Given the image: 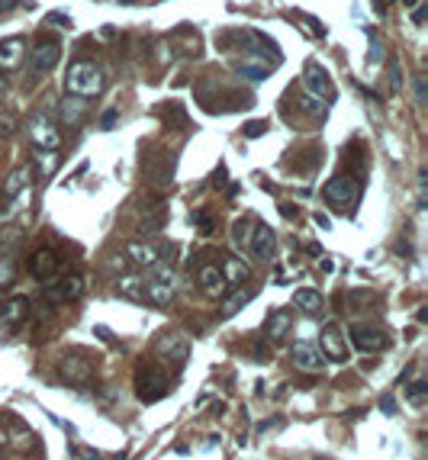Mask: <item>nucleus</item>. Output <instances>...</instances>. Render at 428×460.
<instances>
[{
    "mask_svg": "<svg viewBox=\"0 0 428 460\" xmlns=\"http://www.w3.org/2000/svg\"><path fill=\"white\" fill-rule=\"evenodd\" d=\"M106 267H113V271H123V267H126V258H119V254H116L113 261H106Z\"/></svg>",
    "mask_w": 428,
    "mask_h": 460,
    "instance_id": "47",
    "label": "nucleus"
},
{
    "mask_svg": "<svg viewBox=\"0 0 428 460\" xmlns=\"http://www.w3.org/2000/svg\"><path fill=\"white\" fill-rule=\"evenodd\" d=\"M351 345L364 354H374V351H383L387 348V335L377 325H351Z\"/></svg>",
    "mask_w": 428,
    "mask_h": 460,
    "instance_id": "8",
    "label": "nucleus"
},
{
    "mask_svg": "<svg viewBox=\"0 0 428 460\" xmlns=\"http://www.w3.org/2000/svg\"><path fill=\"white\" fill-rule=\"evenodd\" d=\"M165 123L167 125H187V113L180 110V104H171L165 110Z\"/></svg>",
    "mask_w": 428,
    "mask_h": 460,
    "instance_id": "34",
    "label": "nucleus"
},
{
    "mask_svg": "<svg viewBox=\"0 0 428 460\" xmlns=\"http://www.w3.org/2000/svg\"><path fill=\"white\" fill-rule=\"evenodd\" d=\"M403 3H406V7H418V0H403Z\"/></svg>",
    "mask_w": 428,
    "mask_h": 460,
    "instance_id": "50",
    "label": "nucleus"
},
{
    "mask_svg": "<svg viewBox=\"0 0 428 460\" xmlns=\"http://www.w3.org/2000/svg\"><path fill=\"white\" fill-rule=\"evenodd\" d=\"M425 77H416V100L418 104H425Z\"/></svg>",
    "mask_w": 428,
    "mask_h": 460,
    "instance_id": "41",
    "label": "nucleus"
},
{
    "mask_svg": "<svg viewBox=\"0 0 428 460\" xmlns=\"http://www.w3.org/2000/svg\"><path fill=\"white\" fill-rule=\"evenodd\" d=\"M300 104H303L306 116H313V119H325V113H329V104H322L319 97H303Z\"/></svg>",
    "mask_w": 428,
    "mask_h": 460,
    "instance_id": "30",
    "label": "nucleus"
},
{
    "mask_svg": "<svg viewBox=\"0 0 428 460\" xmlns=\"http://www.w3.org/2000/svg\"><path fill=\"white\" fill-rule=\"evenodd\" d=\"M7 90V77H3V71H0V94Z\"/></svg>",
    "mask_w": 428,
    "mask_h": 460,
    "instance_id": "49",
    "label": "nucleus"
},
{
    "mask_svg": "<svg viewBox=\"0 0 428 460\" xmlns=\"http://www.w3.org/2000/svg\"><path fill=\"white\" fill-rule=\"evenodd\" d=\"M26 184H29V167H20V171H13L10 178H7V197H16V193H23L26 190Z\"/></svg>",
    "mask_w": 428,
    "mask_h": 460,
    "instance_id": "29",
    "label": "nucleus"
},
{
    "mask_svg": "<svg viewBox=\"0 0 428 460\" xmlns=\"http://www.w3.org/2000/svg\"><path fill=\"white\" fill-rule=\"evenodd\" d=\"M274 245H277L274 229L271 226H264V222H258L254 232H251V239H248V251L258 258V261H274Z\"/></svg>",
    "mask_w": 428,
    "mask_h": 460,
    "instance_id": "13",
    "label": "nucleus"
},
{
    "mask_svg": "<svg viewBox=\"0 0 428 460\" xmlns=\"http://www.w3.org/2000/svg\"><path fill=\"white\" fill-rule=\"evenodd\" d=\"M248 229H251V219H245V216L232 226V241H235V248H245V245H248V239H251Z\"/></svg>",
    "mask_w": 428,
    "mask_h": 460,
    "instance_id": "31",
    "label": "nucleus"
},
{
    "mask_svg": "<svg viewBox=\"0 0 428 460\" xmlns=\"http://www.w3.org/2000/svg\"><path fill=\"white\" fill-rule=\"evenodd\" d=\"M119 296H126V300H132V303H145V290H142V277H123L119 280Z\"/></svg>",
    "mask_w": 428,
    "mask_h": 460,
    "instance_id": "27",
    "label": "nucleus"
},
{
    "mask_svg": "<svg viewBox=\"0 0 428 460\" xmlns=\"http://www.w3.org/2000/svg\"><path fill=\"white\" fill-rule=\"evenodd\" d=\"M155 351L165 361H174V364H184L190 357V341L184 338L180 332H165L161 338H158V345H155Z\"/></svg>",
    "mask_w": 428,
    "mask_h": 460,
    "instance_id": "11",
    "label": "nucleus"
},
{
    "mask_svg": "<svg viewBox=\"0 0 428 460\" xmlns=\"http://www.w3.org/2000/svg\"><path fill=\"white\" fill-rule=\"evenodd\" d=\"M367 62L370 64L383 62V45H380V39H374V32H370V55H367Z\"/></svg>",
    "mask_w": 428,
    "mask_h": 460,
    "instance_id": "35",
    "label": "nucleus"
},
{
    "mask_svg": "<svg viewBox=\"0 0 428 460\" xmlns=\"http://www.w3.org/2000/svg\"><path fill=\"white\" fill-rule=\"evenodd\" d=\"M239 77H245V81H264L268 68L264 64H239Z\"/></svg>",
    "mask_w": 428,
    "mask_h": 460,
    "instance_id": "33",
    "label": "nucleus"
},
{
    "mask_svg": "<svg viewBox=\"0 0 428 460\" xmlns=\"http://www.w3.org/2000/svg\"><path fill=\"white\" fill-rule=\"evenodd\" d=\"M58 58H62V42L55 39V36H42V39L36 42V49L29 52V71H32V77L49 74L55 64H58Z\"/></svg>",
    "mask_w": 428,
    "mask_h": 460,
    "instance_id": "4",
    "label": "nucleus"
},
{
    "mask_svg": "<svg viewBox=\"0 0 428 460\" xmlns=\"http://www.w3.org/2000/svg\"><path fill=\"white\" fill-rule=\"evenodd\" d=\"M406 402L409 406H416V409H422L428 402V383L425 380H412L406 387Z\"/></svg>",
    "mask_w": 428,
    "mask_h": 460,
    "instance_id": "28",
    "label": "nucleus"
},
{
    "mask_svg": "<svg viewBox=\"0 0 428 460\" xmlns=\"http://www.w3.org/2000/svg\"><path fill=\"white\" fill-rule=\"evenodd\" d=\"M197 280H200V287H203V293H206V296H213V300L229 290V283H226V277H222L219 264H203Z\"/></svg>",
    "mask_w": 428,
    "mask_h": 460,
    "instance_id": "19",
    "label": "nucleus"
},
{
    "mask_svg": "<svg viewBox=\"0 0 428 460\" xmlns=\"http://www.w3.org/2000/svg\"><path fill=\"white\" fill-rule=\"evenodd\" d=\"M268 132V123H248L245 125V136L248 138H258V136H264Z\"/></svg>",
    "mask_w": 428,
    "mask_h": 460,
    "instance_id": "37",
    "label": "nucleus"
},
{
    "mask_svg": "<svg viewBox=\"0 0 428 460\" xmlns=\"http://www.w3.org/2000/svg\"><path fill=\"white\" fill-rule=\"evenodd\" d=\"M58 376H62L64 383L84 387V383H91V376H94V367L87 364L81 354H64L62 361H58Z\"/></svg>",
    "mask_w": 428,
    "mask_h": 460,
    "instance_id": "7",
    "label": "nucleus"
},
{
    "mask_svg": "<svg viewBox=\"0 0 428 460\" xmlns=\"http://www.w3.org/2000/svg\"><path fill=\"white\" fill-rule=\"evenodd\" d=\"M119 3H132V0H119Z\"/></svg>",
    "mask_w": 428,
    "mask_h": 460,
    "instance_id": "51",
    "label": "nucleus"
},
{
    "mask_svg": "<svg viewBox=\"0 0 428 460\" xmlns=\"http://www.w3.org/2000/svg\"><path fill=\"white\" fill-rule=\"evenodd\" d=\"M293 303L300 306L306 315H316L319 309H322V296H319L316 290H296L293 293Z\"/></svg>",
    "mask_w": 428,
    "mask_h": 460,
    "instance_id": "26",
    "label": "nucleus"
},
{
    "mask_svg": "<svg viewBox=\"0 0 428 460\" xmlns=\"http://www.w3.org/2000/svg\"><path fill=\"white\" fill-rule=\"evenodd\" d=\"M64 87H68V94L94 97V94H100V90L106 87V74H104V68L94 64V62H74L71 68H68Z\"/></svg>",
    "mask_w": 428,
    "mask_h": 460,
    "instance_id": "1",
    "label": "nucleus"
},
{
    "mask_svg": "<svg viewBox=\"0 0 428 460\" xmlns=\"http://www.w3.org/2000/svg\"><path fill=\"white\" fill-rule=\"evenodd\" d=\"M26 315H29V300H26V296H10V300L0 303V325H3V328L23 325Z\"/></svg>",
    "mask_w": 428,
    "mask_h": 460,
    "instance_id": "16",
    "label": "nucleus"
},
{
    "mask_svg": "<svg viewBox=\"0 0 428 460\" xmlns=\"http://www.w3.org/2000/svg\"><path fill=\"white\" fill-rule=\"evenodd\" d=\"M142 290H145L148 303L171 306V300H174V271L155 261L152 267H148V277L142 280Z\"/></svg>",
    "mask_w": 428,
    "mask_h": 460,
    "instance_id": "2",
    "label": "nucleus"
},
{
    "mask_svg": "<svg viewBox=\"0 0 428 460\" xmlns=\"http://www.w3.org/2000/svg\"><path fill=\"white\" fill-rule=\"evenodd\" d=\"M126 254L136 264H142V267H152V264L158 261V248L148 245V241H129V245H126Z\"/></svg>",
    "mask_w": 428,
    "mask_h": 460,
    "instance_id": "23",
    "label": "nucleus"
},
{
    "mask_svg": "<svg viewBox=\"0 0 428 460\" xmlns=\"http://www.w3.org/2000/svg\"><path fill=\"white\" fill-rule=\"evenodd\" d=\"M219 271H222V277H226V283H229V287H239V283L248 280V267H245L239 258H222Z\"/></svg>",
    "mask_w": 428,
    "mask_h": 460,
    "instance_id": "24",
    "label": "nucleus"
},
{
    "mask_svg": "<svg viewBox=\"0 0 428 460\" xmlns=\"http://www.w3.org/2000/svg\"><path fill=\"white\" fill-rule=\"evenodd\" d=\"M303 84H306V90L313 97H319V100H335V84L319 64H309V68H306Z\"/></svg>",
    "mask_w": 428,
    "mask_h": 460,
    "instance_id": "15",
    "label": "nucleus"
},
{
    "mask_svg": "<svg viewBox=\"0 0 428 460\" xmlns=\"http://www.w3.org/2000/svg\"><path fill=\"white\" fill-rule=\"evenodd\" d=\"M29 136H32L36 145L49 148V152H55L58 142H62V136H58V129H55V123H52V116H49V113H36V116H32V119H29Z\"/></svg>",
    "mask_w": 428,
    "mask_h": 460,
    "instance_id": "9",
    "label": "nucleus"
},
{
    "mask_svg": "<svg viewBox=\"0 0 428 460\" xmlns=\"http://www.w3.org/2000/svg\"><path fill=\"white\" fill-rule=\"evenodd\" d=\"M74 457H78V460H100V454L91 450V448H74Z\"/></svg>",
    "mask_w": 428,
    "mask_h": 460,
    "instance_id": "38",
    "label": "nucleus"
},
{
    "mask_svg": "<svg viewBox=\"0 0 428 460\" xmlns=\"http://www.w3.org/2000/svg\"><path fill=\"white\" fill-rule=\"evenodd\" d=\"M39 167H42V174H52V167H55V152H49V148H45V152L39 155Z\"/></svg>",
    "mask_w": 428,
    "mask_h": 460,
    "instance_id": "36",
    "label": "nucleus"
},
{
    "mask_svg": "<svg viewBox=\"0 0 428 460\" xmlns=\"http://www.w3.org/2000/svg\"><path fill=\"white\" fill-rule=\"evenodd\" d=\"M193 226L200 229V235H213V232H216V219L209 216L206 209H197V213H193Z\"/></svg>",
    "mask_w": 428,
    "mask_h": 460,
    "instance_id": "32",
    "label": "nucleus"
},
{
    "mask_svg": "<svg viewBox=\"0 0 428 460\" xmlns=\"http://www.w3.org/2000/svg\"><path fill=\"white\" fill-rule=\"evenodd\" d=\"M142 171L148 174V180L155 187H171V178H174V161L167 155H148L142 161Z\"/></svg>",
    "mask_w": 428,
    "mask_h": 460,
    "instance_id": "12",
    "label": "nucleus"
},
{
    "mask_svg": "<svg viewBox=\"0 0 428 460\" xmlns=\"http://www.w3.org/2000/svg\"><path fill=\"white\" fill-rule=\"evenodd\" d=\"M290 325H293V315L287 313V309H274V313L268 315V322H264V338L277 341V338H283V335L290 332Z\"/></svg>",
    "mask_w": 428,
    "mask_h": 460,
    "instance_id": "21",
    "label": "nucleus"
},
{
    "mask_svg": "<svg viewBox=\"0 0 428 460\" xmlns=\"http://www.w3.org/2000/svg\"><path fill=\"white\" fill-rule=\"evenodd\" d=\"M26 58V42L20 36H13V39L0 42V71H16Z\"/></svg>",
    "mask_w": 428,
    "mask_h": 460,
    "instance_id": "18",
    "label": "nucleus"
},
{
    "mask_svg": "<svg viewBox=\"0 0 428 460\" xmlns=\"http://www.w3.org/2000/svg\"><path fill=\"white\" fill-rule=\"evenodd\" d=\"M254 293H258V290H254V287H248V290H235L232 296H226V300H222V309H219L222 319H232L235 313H241V309H245V306L254 300Z\"/></svg>",
    "mask_w": 428,
    "mask_h": 460,
    "instance_id": "22",
    "label": "nucleus"
},
{
    "mask_svg": "<svg viewBox=\"0 0 428 460\" xmlns=\"http://www.w3.org/2000/svg\"><path fill=\"white\" fill-rule=\"evenodd\" d=\"M81 293H84V277L81 274H68V277H62L58 283H49V287L42 290V300L49 306L74 303V300H81Z\"/></svg>",
    "mask_w": 428,
    "mask_h": 460,
    "instance_id": "5",
    "label": "nucleus"
},
{
    "mask_svg": "<svg viewBox=\"0 0 428 460\" xmlns=\"http://www.w3.org/2000/svg\"><path fill=\"white\" fill-rule=\"evenodd\" d=\"M94 332H97V338H100V341H113V335H110V328H104V325H97Z\"/></svg>",
    "mask_w": 428,
    "mask_h": 460,
    "instance_id": "45",
    "label": "nucleus"
},
{
    "mask_svg": "<svg viewBox=\"0 0 428 460\" xmlns=\"http://www.w3.org/2000/svg\"><path fill=\"white\" fill-rule=\"evenodd\" d=\"M136 396L142 402H158L167 396V380L155 364H142L136 370Z\"/></svg>",
    "mask_w": 428,
    "mask_h": 460,
    "instance_id": "3",
    "label": "nucleus"
},
{
    "mask_svg": "<svg viewBox=\"0 0 428 460\" xmlns=\"http://www.w3.org/2000/svg\"><path fill=\"white\" fill-rule=\"evenodd\" d=\"M84 116H87V100L78 97V94L64 97L62 100V123L68 125V129H74V125L84 123Z\"/></svg>",
    "mask_w": 428,
    "mask_h": 460,
    "instance_id": "20",
    "label": "nucleus"
},
{
    "mask_svg": "<svg viewBox=\"0 0 428 460\" xmlns=\"http://www.w3.org/2000/svg\"><path fill=\"white\" fill-rule=\"evenodd\" d=\"M390 90H399V68L396 64L390 68Z\"/></svg>",
    "mask_w": 428,
    "mask_h": 460,
    "instance_id": "44",
    "label": "nucleus"
},
{
    "mask_svg": "<svg viewBox=\"0 0 428 460\" xmlns=\"http://www.w3.org/2000/svg\"><path fill=\"white\" fill-rule=\"evenodd\" d=\"M425 16H428V7H416V13H412V23H416V26H422V23H425Z\"/></svg>",
    "mask_w": 428,
    "mask_h": 460,
    "instance_id": "43",
    "label": "nucleus"
},
{
    "mask_svg": "<svg viewBox=\"0 0 428 460\" xmlns=\"http://www.w3.org/2000/svg\"><path fill=\"white\" fill-rule=\"evenodd\" d=\"M380 409H383L387 415H396V399H393V396H383V399H380Z\"/></svg>",
    "mask_w": 428,
    "mask_h": 460,
    "instance_id": "40",
    "label": "nucleus"
},
{
    "mask_svg": "<svg viewBox=\"0 0 428 460\" xmlns=\"http://www.w3.org/2000/svg\"><path fill=\"white\" fill-rule=\"evenodd\" d=\"M319 345H322V354L325 361H348V341H345V332L338 328L335 322H329L319 332Z\"/></svg>",
    "mask_w": 428,
    "mask_h": 460,
    "instance_id": "10",
    "label": "nucleus"
},
{
    "mask_svg": "<svg viewBox=\"0 0 428 460\" xmlns=\"http://www.w3.org/2000/svg\"><path fill=\"white\" fill-rule=\"evenodd\" d=\"M293 361H296V367L306 370V374L325 370V354L316 345H309V341H296V345H293Z\"/></svg>",
    "mask_w": 428,
    "mask_h": 460,
    "instance_id": "14",
    "label": "nucleus"
},
{
    "mask_svg": "<svg viewBox=\"0 0 428 460\" xmlns=\"http://www.w3.org/2000/svg\"><path fill=\"white\" fill-rule=\"evenodd\" d=\"M161 222H165V209L158 206V203H152V206H145V213H142V222H139V232H145V235H152V232L161 229Z\"/></svg>",
    "mask_w": 428,
    "mask_h": 460,
    "instance_id": "25",
    "label": "nucleus"
},
{
    "mask_svg": "<svg viewBox=\"0 0 428 460\" xmlns=\"http://www.w3.org/2000/svg\"><path fill=\"white\" fill-rule=\"evenodd\" d=\"M55 271H58V254H55L52 248L32 251V258H29V274L36 277V280H49V277H55Z\"/></svg>",
    "mask_w": 428,
    "mask_h": 460,
    "instance_id": "17",
    "label": "nucleus"
},
{
    "mask_svg": "<svg viewBox=\"0 0 428 460\" xmlns=\"http://www.w3.org/2000/svg\"><path fill=\"white\" fill-rule=\"evenodd\" d=\"M281 213H283V216H287V219H293V216H296V209H293L290 203H283V209H281Z\"/></svg>",
    "mask_w": 428,
    "mask_h": 460,
    "instance_id": "48",
    "label": "nucleus"
},
{
    "mask_svg": "<svg viewBox=\"0 0 428 460\" xmlns=\"http://www.w3.org/2000/svg\"><path fill=\"white\" fill-rule=\"evenodd\" d=\"M322 197H325V203H329V206L348 209L351 203H355V197H357L355 178H348V174H335V178L322 187Z\"/></svg>",
    "mask_w": 428,
    "mask_h": 460,
    "instance_id": "6",
    "label": "nucleus"
},
{
    "mask_svg": "<svg viewBox=\"0 0 428 460\" xmlns=\"http://www.w3.org/2000/svg\"><path fill=\"white\" fill-rule=\"evenodd\" d=\"M49 20H52V23H64V26H71V16H64V13H49Z\"/></svg>",
    "mask_w": 428,
    "mask_h": 460,
    "instance_id": "46",
    "label": "nucleus"
},
{
    "mask_svg": "<svg viewBox=\"0 0 428 460\" xmlns=\"http://www.w3.org/2000/svg\"><path fill=\"white\" fill-rule=\"evenodd\" d=\"M316 226H319V229H332V219H329V216H325V213H316Z\"/></svg>",
    "mask_w": 428,
    "mask_h": 460,
    "instance_id": "42",
    "label": "nucleus"
},
{
    "mask_svg": "<svg viewBox=\"0 0 428 460\" xmlns=\"http://www.w3.org/2000/svg\"><path fill=\"white\" fill-rule=\"evenodd\" d=\"M116 119H119V113H116V110H106V113L100 116V125H104V129H113Z\"/></svg>",
    "mask_w": 428,
    "mask_h": 460,
    "instance_id": "39",
    "label": "nucleus"
}]
</instances>
